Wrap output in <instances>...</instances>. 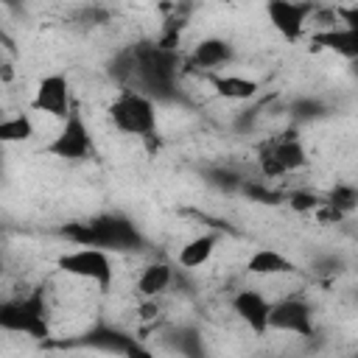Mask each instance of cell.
Listing matches in <instances>:
<instances>
[{
  "label": "cell",
  "instance_id": "1",
  "mask_svg": "<svg viewBox=\"0 0 358 358\" xmlns=\"http://www.w3.org/2000/svg\"><path fill=\"white\" fill-rule=\"evenodd\" d=\"M109 120L117 131L129 134V137H140L148 140L157 131L159 115H157V103L148 92L143 90H123L112 103H109Z\"/></svg>",
  "mask_w": 358,
  "mask_h": 358
},
{
  "label": "cell",
  "instance_id": "2",
  "mask_svg": "<svg viewBox=\"0 0 358 358\" xmlns=\"http://www.w3.org/2000/svg\"><path fill=\"white\" fill-rule=\"evenodd\" d=\"M56 268L67 277L95 285L103 294L115 285V260L101 246H76L70 252H62L56 260Z\"/></svg>",
  "mask_w": 358,
  "mask_h": 358
},
{
  "label": "cell",
  "instance_id": "3",
  "mask_svg": "<svg viewBox=\"0 0 358 358\" xmlns=\"http://www.w3.org/2000/svg\"><path fill=\"white\" fill-rule=\"evenodd\" d=\"M45 151L56 159H67V162H81L92 157V134L81 117L78 109H73V115L59 123L56 134L45 143Z\"/></svg>",
  "mask_w": 358,
  "mask_h": 358
},
{
  "label": "cell",
  "instance_id": "4",
  "mask_svg": "<svg viewBox=\"0 0 358 358\" xmlns=\"http://www.w3.org/2000/svg\"><path fill=\"white\" fill-rule=\"evenodd\" d=\"M31 109L56 120V123H64L70 115H73V90H70V78L64 73H48L39 78L36 90H34V98H31Z\"/></svg>",
  "mask_w": 358,
  "mask_h": 358
},
{
  "label": "cell",
  "instance_id": "5",
  "mask_svg": "<svg viewBox=\"0 0 358 358\" xmlns=\"http://www.w3.org/2000/svg\"><path fill=\"white\" fill-rule=\"evenodd\" d=\"M0 322L6 330H20L31 338H48L50 327H48V308L42 302L39 294H31L20 302H6Z\"/></svg>",
  "mask_w": 358,
  "mask_h": 358
},
{
  "label": "cell",
  "instance_id": "6",
  "mask_svg": "<svg viewBox=\"0 0 358 358\" xmlns=\"http://www.w3.org/2000/svg\"><path fill=\"white\" fill-rule=\"evenodd\" d=\"M316 6L313 3H296V0H271L266 6V17L268 25L285 39V42H299L308 34L310 20L316 17Z\"/></svg>",
  "mask_w": 358,
  "mask_h": 358
},
{
  "label": "cell",
  "instance_id": "7",
  "mask_svg": "<svg viewBox=\"0 0 358 358\" xmlns=\"http://www.w3.org/2000/svg\"><path fill=\"white\" fill-rule=\"evenodd\" d=\"M260 171L266 179H280L285 173H296L308 165V148L302 145L299 137H282V140H274L268 143L260 157Z\"/></svg>",
  "mask_w": 358,
  "mask_h": 358
},
{
  "label": "cell",
  "instance_id": "8",
  "mask_svg": "<svg viewBox=\"0 0 358 358\" xmlns=\"http://www.w3.org/2000/svg\"><path fill=\"white\" fill-rule=\"evenodd\" d=\"M229 305H232V313L252 330V336L263 338L266 333H271V308H274V299H268L260 288H255V285L238 288L232 294Z\"/></svg>",
  "mask_w": 358,
  "mask_h": 358
},
{
  "label": "cell",
  "instance_id": "9",
  "mask_svg": "<svg viewBox=\"0 0 358 358\" xmlns=\"http://www.w3.org/2000/svg\"><path fill=\"white\" fill-rule=\"evenodd\" d=\"M271 330L291 333L296 338H310L313 336V310H310V305L302 296L274 299V308H271Z\"/></svg>",
  "mask_w": 358,
  "mask_h": 358
},
{
  "label": "cell",
  "instance_id": "10",
  "mask_svg": "<svg viewBox=\"0 0 358 358\" xmlns=\"http://www.w3.org/2000/svg\"><path fill=\"white\" fill-rule=\"evenodd\" d=\"M310 45L327 50V53H336L341 59H347L350 64L358 62V31L344 25V22H333V25H324V28H316L310 34Z\"/></svg>",
  "mask_w": 358,
  "mask_h": 358
},
{
  "label": "cell",
  "instance_id": "11",
  "mask_svg": "<svg viewBox=\"0 0 358 358\" xmlns=\"http://www.w3.org/2000/svg\"><path fill=\"white\" fill-rule=\"evenodd\" d=\"M243 271L249 277H263V280H280L296 271L294 260H288L282 252L271 249V246H260L255 249L246 260H243Z\"/></svg>",
  "mask_w": 358,
  "mask_h": 358
},
{
  "label": "cell",
  "instance_id": "12",
  "mask_svg": "<svg viewBox=\"0 0 358 358\" xmlns=\"http://www.w3.org/2000/svg\"><path fill=\"white\" fill-rule=\"evenodd\" d=\"M213 92L221 98V101H229V103H243V101H252L257 92H260V84L249 76H241V73H210V76H201Z\"/></svg>",
  "mask_w": 358,
  "mask_h": 358
},
{
  "label": "cell",
  "instance_id": "13",
  "mask_svg": "<svg viewBox=\"0 0 358 358\" xmlns=\"http://www.w3.org/2000/svg\"><path fill=\"white\" fill-rule=\"evenodd\" d=\"M232 45L224 42V39H201L193 50H190V67H196L201 76H210V73H224V67L232 62Z\"/></svg>",
  "mask_w": 358,
  "mask_h": 358
},
{
  "label": "cell",
  "instance_id": "14",
  "mask_svg": "<svg viewBox=\"0 0 358 358\" xmlns=\"http://www.w3.org/2000/svg\"><path fill=\"white\" fill-rule=\"evenodd\" d=\"M218 241H221L218 232H199V235L187 238L176 252V263L187 271H196V268L207 266L213 260L215 249H218Z\"/></svg>",
  "mask_w": 358,
  "mask_h": 358
},
{
  "label": "cell",
  "instance_id": "15",
  "mask_svg": "<svg viewBox=\"0 0 358 358\" xmlns=\"http://www.w3.org/2000/svg\"><path fill=\"white\" fill-rule=\"evenodd\" d=\"M171 282H173V268L168 263H148L140 268L134 288L143 299H157L171 288Z\"/></svg>",
  "mask_w": 358,
  "mask_h": 358
},
{
  "label": "cell",
  "instance_id": "16",
  "mask_svg": "<svg viewBox=\"0 0 358 358\" xmlns=\"http://www.w3.org/2000/svg\"><path fill=\"white\" fill-rule=\"evenodd\" d=\"M36 134V123L28 112H17V115H8L3 123H0V140L3 143H28L31 137Z\"/></svg>",
  "mask_w": 358,
  "mask_h": 358
},
{
  "label": "cell",
  "instance_id": "17",
  "mask_svg": "<svg viewBox=\"0 0 358 358\" xmlns=\"http://www.w3.org/2000/svg\"><path fill=\"white\" fill-rule=\"evenodd\" d=\"M324 201H327V204H333L338 213H344V215H347L350 210H355V207H358V190H355V187H350V185H336Z\"/></svg>",
  "mask_w": 358,
  "mask_h": 358
},
{
  "label": "cell",
  "instance_id": "18",
  "mask_svg": "<svg viewBox=\"0 0 358 358\" xmlns=\"http://www.w3.org/2000/svg\"><path fill=\"white\" fill-rule=\"evenodd\" d=\"M322 196H316L313 190H291L288 193V204H291V210H296V213H316L319 207H322Z\"/></svg>",
  "mask_w": 358,
  "mask_h": 358
},
{
  "label": "cell",
  "instance_id": "19",
  "mask_svg": "<svg viewBox=\"0 0 358 358\" xmlns=\"http://www.w3.org/2000/svg\"><path fill=\"white\" fill-rule=\"evenodd\" d=\"M126 358H154V355H151V350H145L143 344L131 341V344L126 347Z\"/></svg>",
  "mask_w": 358,
  "mask_h": 358
}]
</instances>
